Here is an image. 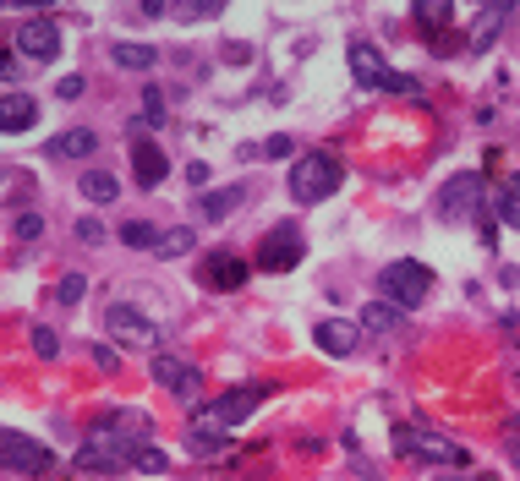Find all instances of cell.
<instances>
[{"instance_id":"39","label":"cell","mask_w":520,"mask_h":481,"mask_svg":"<svg viewBox=\"0 0 520 481\" xmlns=\"http://www.w3.org/2000/svg\"><path fill=\"white\" fill-rule=\"evenodd\" d=\"M0 77H17V61H11V55H0Z\"/></svg>"},{"instance_id":"9","label":"cell","mask_w":520,"mask_h":481,"mask_svg":"<svg viewBox=\"0 0 520 481\" xmlns=\"http://www.w3.org/2000/svg\"><path fill=\"white\" fill-rule=\"evenodd\" d=\"M438 219H444V225H460V219H471L477 214V203H482V175H449L444 186H438Z\"/></svg>"},{"instance_id":"12","label":"cell","mask_w":520,"mask_h":481,"mask_svg":"<svg viewBox=\"0 0 520 481\" xmlns=\"http://www.w3.org/2000/svg\"><path fill=\"white\" fill-rule=\"evenodd\" d=\"M94 427H104V432H115V438H126V443L143 449L148 432H154V416H148V410H104Z\"/></svg>"},{"instance_id":"24","label":"cell","mask_w":520,"mask_h":481,"mask_svg":"<svg viewBox=\"0 0 520 481\" xmlns=\"http://www.w3.org/2000/svg\"><path fill=\"white\" fill-rule=\"evenodd\" d=\"M115 192H121L115 175H104V170H88L83 175V197H88V203H115Z\"/></svg>"},{"instance_id":"20","label":"cell","mask_w":520,"mask_h":481,"mask_svg":"<svg viewBox=\"0 0 520 481\" xmlns=\"http://www.w3.org/2000/svg\"><path fill=\"white\" fill-rule=\"evenodd\" d=\"M362 328H367V334H400V328H406V312H400V307H389V301H373V307H367L362 312Z\"/></svg>"},{"instance_id":"35","label":"cell","mask_w":520,"mask_h":481,"mask_svg":"<svg viewBox=\"0 0 520 481\" xmlns=\"http://www.w3.org/2000/svg\"><path fill=\"white\" fill-rule=\"evenodd\" d=\"M55 93H61V99H77V93H83V77H61V88H55Z\"/></svg>"},{"instance_id":"37","label":"cell","mask_w":520,"mask_h":481,"mask_svg":"<svg viewBox=\"0 0 520 481\" xmlns=\"http://www.w3.org/2000/svg\"><path fill=\"white\" fill-rule=\"evenodd\" d=\"M94 361H99V367H104V372H115V367H121V361H115V350H104V345L94 350Z\"/></svg>"},{"instance_id":"13","label":"cell","mask_w":520,"mask_h":481,"mask_svg":"<svg viewBox=\"0 0 520 481\" xmlns=\"http://www.w3.org/2000/svg\"><path fill=\"white\" fill-rule=\"evenodd\" d=\"M312 339H318L323 356H351V350L362 345V328H356L351 318H329V323L312 328Z\"/></svg>"},{"instance_id":"30","label":"cell","mask_w":520,"mask_h":481,"mask_svg":"<svg viewBox=\"0 0 520 481\" xmlns=\"http://www.w3.org/2000/svg\"><path fill=\"white\" fill-rule=\"evenodd\" d=\"M33 350H39L44 361L61 356V339H55V328H33Z\"/></svg>"},{"instance_id":"11","label":"cell","mask_w":520,"mask_h":481,"mask_svg":"<svg viewBox=\"0 0 520 481\" xmlns=\"http://www.w3.org/2000/svg\"><path fill=\"white\" fill-rule=\"evenodd\" d=\"M17 55L50 66L55 55H61V28H55V17H28V22H22V28H17Z\"/></svg>"},{"instance_id":"27","label":"cell","mask_w":520,"mask_h":481,"mask_svg":"<svg viewBox=\"0 0 520 481\" xmlns=\"http://www.w3.org/2000/svg\"><path fill=\"white\" fill-rule=\"evenodd\" d=\"M121 241L126 246H143V252H159V230L154 225H137V219H132V225H121Z\"/></svg>"},{"instance_id":"21","label":"cell","mask_w":520,"mask_h":481,"mask_svg":"<svg viewBox=\"0 0 520 481\" xmlns=\"http://www.w3.org/2000/svg\"><path fill=\"white\" fill-rule=\"evenodd\" d=\"M110 61L115 66H121V72H154V61H159V55L154 50H148V44H110Z\"/></svg>"},{"instance_id":"33","label":"cell","mask_w":520,"mask_h":481,"mask_svg":"<svg viewBox=\"0 0 520 481\" xmlns=\"http://www.w3.org/2000/svg\"><path fill=\"white\" fill-rule=\"evenodd\" d=\"M39 230H44V219H39V214H22V219H17V241H33Z\"/></svg>"},{"instance_id":"29","label":"cell","mask_w":520,"mask_h":481,"mask_svg":"<svg viewBox=\"0 0 520 481\" xmlns=\"http://www.w3.org/2000/svg\"><path fill=\"white\" fill-rule=\"evenodd\" d=\"M411 17H416V22H427V28H433V22H449V17H455V11H449L444 0H416V6H411Z\"/></svg>"},{"instance_id":"10","label":"cell","mask_w":520,"mask_h":481,"mask_svg":"<svg viewBox=\"0 0 520 481\" xmlns=\"http://www.w3.org/2000/svg\"><path fill=\"white\" fill-rule=\"evenodd\" d=\"M148 372H154V383H159L165 394H176V400H198V394H203V372L192 367L187 356L154 350V367H148Z\"/></svg>"},{"instance_id":"17","label":"cell","mask_w":520,"mask_h":481,"mask_svg":"<svg viewBox=\"0 0 520 481\" xmlns=\"http://www.w3.org/2000/svg\"><path fill=\"white\" fill-rule=\"evenodd\" d=\"M351 72L362 88H384L389 82V66H384V55L373 50V44H351Z\"/></svg>"},{"instance_id":"8","label":"cell","mask_w":520,"mask_h":481,"mask_svg":"<svg viewBox=\"0 0 520 481\" xmlns=\"http://www.w3.org/2000/svg\"><path fill=\"white\" fill-rule=\"evenodd\" d=\"M307 241H302V225H274L269 236L258 241V268L263 274H291L302 263Z\"/></svg>"},{"instance_id":"38","label":"cell","mask_w":520,"mask_h":481,"mask_svg":"<svg viewBox=\"0 0 520 481\" xmlns=\"http://www.w3.org/2000/svg\"><path fill=\"white\" fill-rule=\"evenodd\" d=\"M433 481H493V476H471V471H444V476H433Z\"/></svg>"},{"instance_id":"19","label":"cell","mask_w":520,"mask_h":481,"mask_svg":"<svg viewBox=\"0 0 520 481\" xmlns=\"http://www.w3.org/2000/svg\"><path fill=\"white\" fill-rule=\"evenodd\" d=\"M241 203V186H219V192H203L198 197V214L208 219V225H219V219H230Z\"/></svg>"},{"instance_id":"2","label":"cell","mask_w":520,"mask_h":481,"mask_svg":"<svg viewBox=\"0 0 520 481\" xmlns=\"http://www.w3.org/2000/svg\"><path fill=\"white\" fill-rule=\"evenodd\" d=\"M378 290H384L389 307L400 312H416L427 296H433V268L416 263V257H400V263H389L384 274H378Z\"/></svg>"},{"instance_id":"7","label":"cell","mask_w":520,"mask_h":481,"mask_svg":"<svg viewBox=\"0 0 520 481\" xmlns=\"http://www.w3.org/2000/svg\"><path fill=\"white\" fill-rule=\"evenodd\" d=\"M104 334H110L121 350H154L159 328H154V318H148V312H137V307H126V301H115V307L104 312Z\"/></svg>"},{"instance_id":"34","label":"cell","mask_w":520,"mask_h":481,"mask_svg":"<svg viewBox=\"0 0 520 481\" xmlns=\"http://www.w3.org/2000/svg\"><path fill=\"white\" fill-rule=\"evenodd\" d=\"M263 154H269V159H285V154H291V137H269V143H263Z\"/></svg>"},{"instance_id":"5","label":"cell","mask_w":520,"mask_h":481,"mask_svg":"<svg viewBox=\"0 0 520 481\" xmlns=\"http://www.w3.org/2000/svg\"><path fill=\"white\" fill-rule=\"evenodd\" d=\"M263 400H269V389H263V383H241V389H225V394H219V400L198 416V427L230 432V427H241V421H247Z\"/></svg>"},{"instance_id":"4","label":"cell","mask_w":520,"mask_h":481,"mask_svg":"<svg viewBox=\"0 0 520 481\" xmlns=\"http://www.w3.org/2000/svg\"><path fill=\"white\" fill-rule=\"evenodd\" d=\"M126 465H137V443L115 438V432H104V427H94V432H88V443L77 449V471L110 476V471H126Z\"/></svg>"},{"instance_id":"16","label":"cell","mask_w":520,"mask_h":481,"mask_svg":"<svg viewBox=\"0 0 520 481\" xmlns=\"http://www.w3.org/2000/svg\"><path fill=\"white\" fill-rule=\"evenodd\" d=\"M94 148H99V137L88 132V126H72V132H61V137L44 143V159H88Z\"/></svg>"},{"instance_id":"6","label":"cell","mask_w":520,"mask_h":481,"mask_svg":"<svg viewBox=\"0 0 520 481\" xmlns=\"http://www.w3.org/2000/svg\"><path fill=\"white\" fill-rule=\"evenodd\" d=\"M0 465H6V471H22V476H50L55 454H50V443L28 438V432H0Z\"/></svg>"},{"instance_id":"18","label":"cell","mask_w":520,"mask_h":481,"mask_svg":"<svg viewBox=\"0 0 520 481\" xmlns=\"http://www.w3.org/2000/svg\"><path fill=\"white\" fill-rule=\"evenodd\" d=\"M203 279L214 290H241V285H247V263H241V257H230V252H219L214 263L203 268Z\"/></svg>"},{"instance_id":"23","label":"cell","mask_w":520,"mask_h":481,"mask_svg":"<svg viewBox=\"0 0 520 481\" xmlns=\"http://www.w3.org/2000/svg\"><path fill=\"white\" fill-rule=\"evenodd\" d=\"M493 214H499L510 230H520V175H515L510 186H499V197H493Z\"/></svg>"},{"instance_id":"28","label":"cell","mask_w":520,"mask_h":481,"mask_svg":"<svg viewBox=\"0 0 520 481\" xmlns=\"http://www.w3.org/2000/svg\"><path fill=\"white\" fill-rule=\"evenodd\" d=\"M83 296H88V279L83 274H66L61 285H55V301H61V307H77Z\"/></svg>"},{"instance_id":"40","label":"cell","mask_w":520,"mask_h":481,"mask_svg":"<svg viewBox=\"0 0 520 481\" xmlns=\"http://www.w3.org/2000/svg\"><path fill=\"white\" fill-rule=\"evenodd\" d=\"M510 454H515V460H520V443H510Z\"/></svg>"},{"instance_id":"3","label":"cell","mask_w":520,"mask_h":481,"mask_svg":"<svg viewBox=\"0 0 520 481\" xmlns=\"http://www.w3.org/2000/svg\"><path fill=\"white\" fill-rule=\"evenodd\" d=\"M395 449L411 454V460H427V465H449V471L466 465V449H460L455 438H444V432H433V427H416V421H406V427L395 432Z\"/></svg>"},{"instance_id":"22","label":"cell","mask_w":520,"mask_h":481,"mask_svg":"<svg viewBox=\"0 0 520 481\" xmlns=\"http://www.w3.org/2000/svg\"><path fill=\"white\" fill-rule=\"evenodd\" d=\"M510 17V6H482L477 28H471V50H488L493 39H499V22Z\"/></svg>"},{"instance_id":"31","label":"cell","mask_w":520,"mask_h":481,"mask_svg":"<svg viewBox=\"0 0 520 481\" xmlns=\"http://www.w3.org/2000/svg\"><path fill=\"white\" fill-rule=\"evenodd\" d=\"M137 471L159 476V471H170V460H165V454H159V449H148V443H143V449H137Z\"/></svg>"},{"instance_id":"36","label":"cell","mask_w":520,"mask_h":481,"mask_svg":"<svg viewBox=\"0 0 520 481\" xmlns=\"http://www.w3.org/2000/svg\"><path fill=\"white\" fill-rule=\"evenodd\" d=\"M187 181H192V186H203V181H208V164H203V159H192V164H187Z\"/></svg>"},{"instance_id":"15","label":"cell","mask_w":520,"mask_h":481,"mask_svg":"<svg viewBox=\"0 0 520 481\" xmlns=\"http://www.w3.org/2000/svg\"><path fill=\"white\" fill-rule=\"evenodd\" d=\"M132 175H137V186H143V192H154V186L170 175V159L159 154L154 143H137L132 148Z\"/></svg>"},{"instance_id":"25","label":"cell","mask_w":520,"mask_h":481,"mask_svg":"<svg viewBox=\"0 0 520 481\" xmlns=\"http://www.w3.org/2000/svg\"><path fill=\"white\" fill-rule=\"evenodd\" d=\"M192 246H198V236H192L187 225H176V230H159V257H187Z\"/></svg>"},{"instance_id":"14","label":"cell","mask_w":520,"mask_h":481,"mask_svg":"<svg viewBox=\"0 0 520 481\" xmlns=\"http://www.w3.org/2000/svg\"><path fill=\"white\" fill-rule=\"evenodd\" d=\"M33 121H39V104L28 93H0V132L22 137V132H33Z\"/></svg>"},{"instance_id":"32","label":"cell","mask_w":520,"mask_h":481,"mask_svg":"<svg viewBox=\"0 0 520 481\" xmlns=\"http://www.w3.org/2000/svg\"><path fill=\"white\" fill-rule=\"evenodd\" d=\"M99 241H104L99 219H77V246H99Z\"/></svg>"},{"instance_id":"26","label":"cell","mask_w":520,"mask_h":481,"mask_svg":"<svg viewBox=\"0 0 520 481\" xmlns=\"http://www.w3.org/2000/svg\"><path fill=\"white\" fill-rule=\"evenodd\" d=\"M170 17L176 22H208V17H219V6L214 0H181V6H170Z\"/></svg>"},{"instance_id":"1","label":"cell","mask_w":520,"mask_h":481,"mask_svg":"<svg viewBox=\"0 0 520 481\" xmlns=\"http://www.w3.org/2000/svg\"><path fill=\"white\" fill-rule=\"evenodd\" d=\"M345 181V164L334 154H323V148H312L291 164V197L296 203H323V197H334Z\"/></svg>"}]
</instances>
